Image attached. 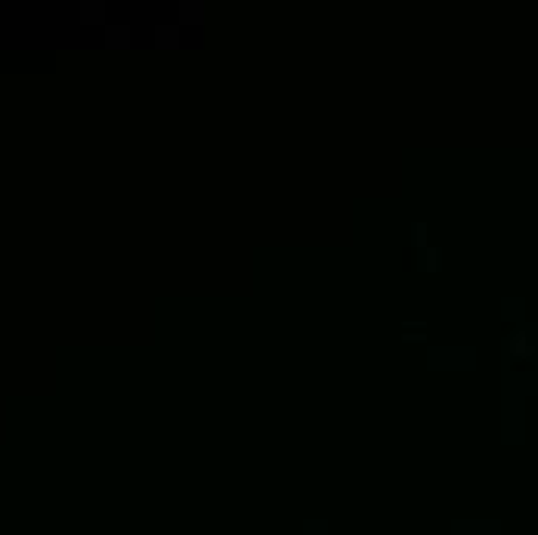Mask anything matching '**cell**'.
Returning a JSON list of instances; mask_svg holds the SVG:
<instances>
[{
  "label": "cell",
  "instance_id": "6da1fadb",
  "mask_svg": "<svg viewBox=\"0 0 538 535\" xmlns=\"http://www.w3.org/2000/svg\"><path fill=\"white\" fill-rule=\"evenodd\" d=\"M183 19L186 22H201V4H183Z\"/></svg>",
  "mask_w": 538,
  "mask_h": 535
},
{
  "label": "cell",
  "instance_id": "7a4b0ae2",
  "mask_svg": "<svg viewBox=\"0 0 538 535\" xmlns=\"http://www.w3.org/2000/svg\"><path fill=\"white\" fill-rule=\"evenodd\" d=\"M127 28H109V44H127Z\"/></svg>",
  "mask_w": 538,
  "mask_h": 535
},
{
  "label": "cell",
  "instance_id": "3957f363",
  "mask_svg": "<svg viewBox=\"0 0 538 535\" xmlns=\"http://www.w3.org/2000/svg\"><path fill=\"white\" fill-rule=\"evenodd\" d=\"M158 44H176V28H158Z\"/></svg>",
  "mask_w": 538,
  "mask_h": 535
},
{
  "label": "cell",
  "instance_id": "277c9868",
  "mask_svg": "<svg viewBox=\"0 0 538 535\" xmlns=\"http://www.w3.org/2000/svg\"><path fill=\"white\" fill-rule=\"evenodd\" d=\"M84 10H87V16H84L87 22H96V19H102V4H96V7H84Z\"/></svg>",
  "mask_w": 538,
  "mask_h": 535
}]
</instances>
